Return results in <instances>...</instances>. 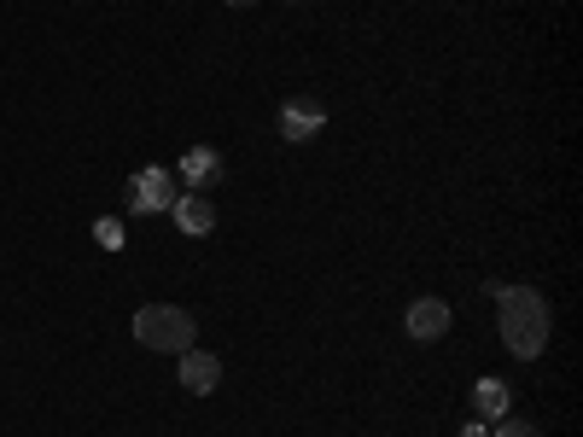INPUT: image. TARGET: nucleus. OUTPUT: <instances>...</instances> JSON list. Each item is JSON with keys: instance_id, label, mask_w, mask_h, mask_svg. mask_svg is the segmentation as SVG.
Here are the masks:
<instances>
[{"instance_id": "nucleus-3", "label": "nucleus", "mask_w": 583, "mask_h": 437, "mask_svg": "<svg viewBox=\"0 0 583 437\" xmlns=\"http://www.w3.org/2000/svg\"><path fill=\"white\" fill-rule=\"evenodd\" d=\"M175 204V169H164V164H146L135 182H129V211H140V216H158V211H169Z\"/></svg>"}, {"instance_id": "nucleus-7", "label": "nucleus", "mask_w": 583, "mask_h": 437, "mask_svg": "<svg viewBox=\"0 0 583 437\" xmlns=\"http://www.w3.org/2000/svg\"><path fill=\"white\" fill-rule=\"evenodd\" d=\"M321 106H310V99H286V106H281V135L286 140H315L321 135Z\"/></svg>"}, {"instance_id": "nucleus-9", "label": "nucleus", "mask_w": 583, "mask_h": 437, "mask_svg": "<svg viewBox=\"0 0 583 437\" xmlns=\"http://www.w3.org/2000/svg\"><path fill=\"white\" fill-rule=\"evenodd\" d=\"M473 408H478L485 420H502V415L514 408V391H508L502 379H478V385H473Z\"/></svg>"}, {"instance_id": "nucleus-5", "label": "nucleus", "mask_w": 583, "mask_h": 437, "mask_svg": "<svg viewBox=\"0 0 583 437\" xmlns=\"http://www.w3.org/2000/svg\"><path fill=\"white\" fill-rule=\"evenodd\" d=\"M222 385V362L211 350H182V391H193V397H205V391H216Z\"/></svg>"}, {"instance_id": "nucleus-8", "label": "nucleus", "mask_w": 583, "mask_h": 437, "mask_svg": "<svg viewBox=\"0 0 583 437\" xmlns=\"http://www.w3.org/2000/svg\"><path fill=\"white\" fill-rule=\"evenodd\" d=\"M182 182L187 187H216L222 182V152L216 146H193L182 158Z\"/></svg>"}, {"instance_id": "nucleus-10", "label": "nucleus", "mask_w": 583, "mask_h": 437, "mask_svg": "<svg viewBox=\"0 0 583 437\" xmlns=\"http://www.w3.org/2000/svg\"><path fill=\"white\" fill-rule=\"evenodd\" d=\"M94 240L106 245V251H123V222H117V216H99V222H94Z\"/></svg>"}, {"instance_id": "nucleus-11", "label": "nucleus", "mask_w": 583, "mask_h": 437, "mask_svg": "<svg viewBox=\"0 0 583 437\" xmlns=\"http://www.w3.org/2000/svg\"><path fill=\"white\" fill-rule=\"evenodd\" d=\"M496 437H537V426L519 420V415H502V420H496Z\"/></svg>"}, {"instance_id": "nucleus-2", "label": "nucleus", "mask_w": 583, "mask_h": 437, "mask_svg": "<svg viewBox=\"0 0 583 437\" xmlns=\"http://www.w3.org/2000/svg\"><path fill=\"white\" fill-rule=\"evenodd\" d=\"M193 339H198V321L187 310H175V303H146V310H135V344L182 356V350H193Z\"/></svg>"}, {"instance_id": "nucleus-4", "label": "nucleus", "mask_w": 583, "mask_h": 437, "mask_svg": "<svg viewBox=\"0 0 583 437\" xmlns=\"http://www.w3.org/2000/svg\"><path fill=\"white\" fill-rule=\"evenodd\" d=\"M402 327H409V339L433 344V339H444V332H449V303L444 298H415L409 315H402Z\"/></svg>"}, {"instance_id": "nucleus-1", "label": "nucleus", "mask_w": 583, "mask_h": 437, "mask_svg": "<svg viewBox=\"0 0 583 437\" xmlns=\"http://www.w3.org/2000/svg\"><path fill=\"white\" fill-rule=\"evenodd\" d=\"M496 310H502V344H508L519 362H537L548 350V298L537 287H502Z\"/></svg>"}, {"instance_id": "nucleus-6", "label": "nucleus", "mask_w": 583, "mask_h": 437, "mask_svg": "<svg viewBox=\"0 0 583 437\" xmlns=\"http://www.w3.org/2000/svg\"><path fill=\"white\" fill-rule=\"evenodd\" d=\"M169 216H175V227H182V234H193V240H205L211 227H216V211H211V198H205V193L175 198V204H169Z\"/></svg>"}, {"instance_id": "nucleus-12", "label": "nucleus", "mask_w": 583, "mask_h": 437, "mask_svg": "<svg viewBox=\"0 0 583 437\" xmlns=\"http://www.w3.org/2000/svg\"><path fill=\"white\" fill-rule=\"evenodd\" d=\"M227 7H258V0H227Z\"/></svg>"}]
</instances>
